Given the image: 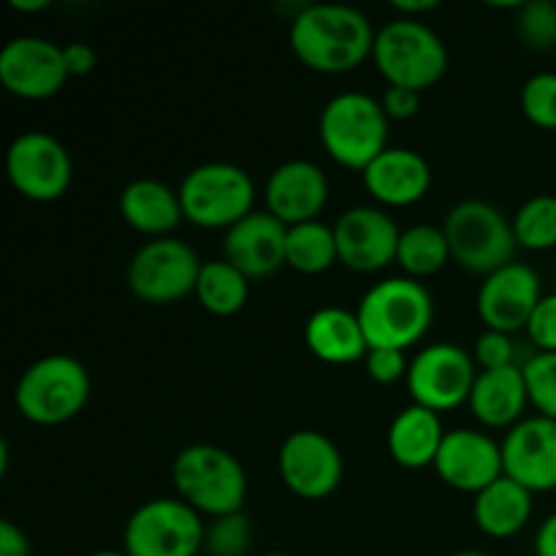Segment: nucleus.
I'll list each match as a JSON object with an SVG mask.
<instances>
[{
	"label": "nucleus",
	"mask_w": 556,
	"mask_h": 556,
	"mask_svg": "<svg viewBox=\"0 0 556 556\" xmlns=\"http://www.w3.org/2000/svg\"><path fill=\"white\" fill-rule=\"evenodd\" d=\"M375 38L372 22L353 5L340 3L307 5L291 25L293 52L318 74L358 68L372 54Z\"/></svg>",
	"instance_id": "obj_1"
},
{
	"label": "nucleus",
	"mask_w": 556,
	"mask_h": 556,
	"mask_svg": "<svg viewBox=\"0 0 556 556\" xmlns=\"http://www.w3.org/2000/svg\"><path fill=\"white\" fill-rule=\"evenodd\" d=\"M432 318V293L413 277H391L378 282L358 304V320L369 348L407 351L427 334Z\"/></svg>",
	"instance_id": "obj_2"
},
{
	"label": "nucleus",
	"mask_w": 556,
	"mask_h": 556,
	"mask_svg": "<svg viewBox=\"0 0 556 556\" xmlns=\"http://www.w3.org/2000/svg\"><path fill=\"white\" fill-rule=\"evenodd\" d=\"M320 141L337 163L364 172L389 150V114L364 92H342L324 106Z\"/></svg>",
	"instance_id": "obj_3"
},
{
	"label": "nucleus",
	"mask_w": 556,
	"mask_h": 556,
	"mask_svg": "<svg viewBox=\"0 0 556 556\" xmlns=\"http://www.w3.org/2000/svg\"><path fill=\"white\" fill-rule=\"evenodd\" d=\"M174 486L179 500L199 514H239L248 494V476L239 459L217 445H190L174 459Z\"/></svg>",
	"instance_id": "obj_4"
},
{
	"label": "nucleus",
	"mask_w": 556,
	"mask_h": 556,
	"mask_svg": "<svg viewBox=\"0 0 556 556\" xmlns=\"http://www.w3.org/2000/svg\"><path fill=\"white\" fill-rule=\"evenodd\" d=\"M445 239H448L451 258L476 275H494L503 266L514 264L516 239L514 220L503 215L489 201H462L445 217Z\"/></svg>",
	"instance_id": "obj_5"
},
{
	"label": "nucleus",
	"mask_w": 556,
	"mask_h": 556,
	"mask_svg": "<svg viewBox=\"0 0 556 556\" xmlns=\"http://www.w3.org/2000/svg\"><path fill=\"white\" fill-rule=\"evenodd\" d=\"M372 58L389 85L416 92L438 85L448 68L443 38L413 16H402L380 27Z\"/></svg>",
	"instance_id": "obj_6"
},
{
	"label": "nucleus",
	"mask_w": 556,
	"mask_h": 556,
	"mask_svg": "<svg viewBox=\"0 0 556 556\" xmlns=\"http://www.w3.org/2000/svg\"><path fill=\"white\" fill-rule=\"evenodd\" d=\"M22 416L41 427H58L79 416L90 400V375L71 356H47L25 369L14 391Z\"/></svg>",
	"instance_id": "obj_7"
},
{
	"label": "nucleus",
	"mask_w": 556,
	"mask_h": 556,
	"mask_svg": "<svg viewBox=\"0 0 556 556\" xmlns=\"http://www.w3.org/2000/svg\"><path fill=\"white\" fill-rule=\"evenodd\" d=\"M179 201L190 223L201 228H231L253 212L255 188L244 168L233 163H204L179 185Z\"/></svg>",
	"instance_id": "obj_8"
},
{
	"label": "nucleus",
	"mask_w": 556,
	"mask_h": 556,
	"mask_svg": "<svg viewBox=\"0 0 556 556\" xmlns=\"http://www.w3.org/2000/svg\"><path fill=\"white\" fill-rule=\"evenodd\" d=\"M204 521L185 500H150L125 525L128 556H195L204 548Z\"/></svg>",
	"instance_id": "obj_9"
},
{
	"label": "nucleus",
	"mask_w": 556,
	"mask_h": 556,
	"mask_svg": "<svg viewBox=\"0 0 556 556\" xmlns=\"http://www.w3.org/2000/svg\"><path fill=\"white\" fill-rule=\"evenodd\" d=\"M201 258L182 239H152L128 264V288L150 304H172L195 293Z\"/></svg>",
	"instance_id": "obj_10"
},
{
	"label": "nucleus",
	"mask_w": 556,
	"mask_h": 556,
	"mask_svg": "<svg viewBox=\"0 0 556 556\" xmlns=\"http://www.w3.org/2000/svg\"><path fill=\"white\" fill-rule=\"evenodd\" d=\"M476 378V362L465 348L438 342L413 358L407 369V389L416 405L440 413L470 402Z\"/></svg>",
	"instance_id": "obj_11"
},
{
	"label": "nucleus",
	"mask_w": 556,
	"mask_h": 556,
	"mask_svg": "<svg viewBox=\"0 0 556 556\" xmlns=\"http://www.w3.org/2000/svg\"><path fill=\"white\" fill-rule=\"evenodd\" d=\"M5 172L11 185L30 201L60 199L74 177L68 150L43 130H27L11 141L5 152Z\"/></svg>",
	"instance_id": "obj_12"
},
{
	"label": "nucleus",
	"mask_w": 556,
	"mask_h": 556,
	"mask_svg": "<svg viewBox=\"0 0 556 556\" xmlns=\"http://www.w3.org/2000/svg\"><path fill=\"white\" fill-rule=\"evenodd\" d=\"M68 79L63 47L38 36H20L0 49V81L27 101L52 98Z\"/></svg>",
	"instance_id": "obj_13"
},
{
	"label": "nucleus",
	"mask_w": 556,
	"mask_h": 556,
	"mask_svg": "<svg viewBox=\"0 0 556 556\" xmlns=\"http://www.w3.org/2000/svg\"><path fill=\"white\" fill-rule=\"evenodd\" d=\"M280 476L293 494L324 500L340 486L342 456L326 434L315 429L293 432L280 448Z\"/></svg>",
	"instance_id": "obj_14"
},
{
	"label": "nucleus",
	"mask_w": 556,
	"mask_h": 556,
	"mask_svg": "<svg viewBox=\"0 0 556 556\" xmlns=\"http://www.w3.org/2000/svg\"><path fill=\"white\" fill-rule=\"evenodd\" d=\"M541 299V277L527 264L514 261L483 280L478 291V313L486 329L516 334L527 329Z\"/></svg>",
	"instance_id": "obj_15"
},
{
	"label": "nucleus",
	"mask_w": 556,
	"mask_h": 556,
	"mask_svg": "<svg viewBox=\"0 0 556 556\" xmlns=\"http://www.w3.org/2000/svg\"><path fill=\"white\" fill-rule=\"evenodd\" d=\"M503 470L530 492L556 489V421L525 418L503 440Z\"/></svg>",
	"instance_id": "obj_16"
},
{
	"label": "nucleus",
	"mask_w": 556,
	"mask_h": 556,
	"mask_svg": "<svg viewBox=\"0 0 556 556\" xmlns=\"http://www.w3.org/2000/svg\"><path fill=\"white\" fill-rule=\"evenodd\" d=\"M334 237L342 264L356 271H378L396 261L402 231L383 210L353 206L337 220Z\"/></svg>",
	"instance_id": "obj_17"
},
{
	"label": "nucleus",
	"mask_w": 556,
	"mask_h": 556,
	"mask_svg": "<svg viewBox=\"0 0 556 556\" xmlns=\"http://www.w3.org/2000/svg\"><path fill=\"white\" fill-rule=\"evenodd\" d=\"M434 470L448 486L478 494L505 476L503 445L494 443L489 434L478 432V429L445 432L440 454L434 459Z\"/></svg>",
	"instance_id": "obj_18"
},
{
	"label": "nucleus",
	"mask_w": 556,
	"mask_h": 556,
	"mask_svg": "<svg viewBox=\"0 0 556 556\" xmlns=\"http://www.w3.org/2000/svg\"><path fill=\"white\" fill-rule=\"evenodd\" d=\"M288 226L277 220L271 212H250L244 220L228 228L226 233V261L237 266L248 280L275 275L286 266Z\"/></svg>",
	"instance_id": "obj_19"
},
{
	"label": "nucleus",
	"mask_w": 556,
	"mask_h": 556,
	"mask_svg": "<svg viewBox=\"0 0 556 556\" xmlns=\"http://www.w3.org/2000/svg\"><path fill=\"white\" fill-rule=\"evenodd\" d=\"M329 199V179L313 161H288L266 182V206L288 228L318 220Z\"/></svg>",
	"instance_id": "obj_20"
},
{
	"label": "nucleus",
	"mask_w": 556,
	"mask_h": 556,
	"mask_svg": "<svg viewBox=\"0 0 556 556\" xmlns=\"http://www.w3.org/2000/svg\"><path fill=\"white\" fill-rule=\"evenodd\" d=\"M362 174L369 193L380 204L389 206L416 204L432 185V168H429L427 157L418 155L416 150H405V147H389Z\"/></svg>",
	"instance_id": "obj_21"
},
{
	"label": "nucleus",
	"mask_w": 556,
	"mask_h": 556,
	"mask_svg": "<svg viewBox=\"0 0 556 556\" xmlns=\"http://www.w3.org/2000/svg\"><path fill=\"white\" fill-rule=\"evenodd\" d=\"M530 391L525 367L481 369L470 394L472 416L486 427H516L521 421Z\"/></svg>",
	"instance_id": "obj_22"
},
{
	"label": "nucleus",
	"mask_w": 556,
	"mask_h": 556,
	"mask_svg": "<svg viewBox=\"0 0 556 556\" xmlns=\"http://www.w3.org/2000/svg\"><path fill=\"white\" fill-rule=\"evenodd\" d=\"M119 215L130 228L163 239L182 223V201L157 179H134L119 195Z\"/></svg>",
	"instance_id": "obj_23"
},
{
	"label": "nucleus",
	"mask_w": 556,
	"mask_h": 556,
	"mask_svg": "<svg viewBox=\"0 0 556 556\" xmlns=\"http://www.w3.org/2000/svg\"><path fill=\"white\" fill-rule=\"evenodd\" d=\"M307 348L326 364H353L367 358L369 342L362 329L358 313L342 307H324L313 313L304 326Z\"/></svg>",
	"instance_id": "obj_24"
},
{
	"label": "nucleus",
	"mask_w": 556,
	"mask_h": 556,
	"mask_svg": "<svg viewBox=\"0 0 556 556\" xmlns=\"http://www.w3.org/2000/svg\"><path fill=\"white\" fill-rule=\"evenodd\" d=\"M445 432L440 416L429 407L410 405L394 418L389 429V451L402 467L421 470L434 465L443 445Z\"/></svg>",
	"instance_id": "obj_25"
},
{
	"label": "nucleus",
	"mask_w": 556,
	"mask_h": 556,
	"mask_svg": "<svg viewBox=\"0 0 556 556\" xmlns=\"http://www.w3.org/2000/svg\"><path fill=\"white\" fill-rule=\"evenodd\" d=\"M476 525L489 538H510L530 521L532 516V492L516 483L514 478L503 476L476 494Z\"/></svg>",
	"instance_id": "obj_26"
},
{
	"label": "nucleus",
	"mask_w": 556,
	"mask_h": 556,
	"mask_svg": "<svg viewBox=\"0 0 556 556\" xmlns=\"http://www.w3.org/2000/svg\"><path fill=\"white\" fill-rule=\"evenodd\" d=\"M334 261H340L334 226L309 220L288 228L286 264L291 269L302 271V275H320V271L331 269Z\"/></svg>",
	"instance_id": "obj_27"
},
{
	"label": "nucleus",
	"mask_w": 556,
	"mask_h": 556,
	"mask_svg": "<svg viewBox=\"0 0 556 556\" xmlns=\"http://www.w3.org/2000/svg\"><path fill=\"white\" fill-rule=\"evenodd\" d=\"M250 293V282L233 264L223 261H210L201 266L199 282H195V296L201 307L212 315H233L244 307Z\"/></svg>",
	"instance_id": "obj_28"
},
{
	"label": "nucleus",
	"mask_w": 556,
	"mask_h": 556,
	"mask_svg": "<svg viewBox=\"0 0 556 556\" xmlns=\"http://www.w3.org/2000/svg\"><path fill=\"white\" fill-rule=\"evenodd\" d=\"M396 261H400V266L413 277V280L438 275V271L451 261V248L448 239H445V231L434 226L407 228L400 237Z\"/></svg>",
	"instance_id": "obj_29"
},
{
	"label": "nucleus",
	"mask_w": 556,
	"mask_h": 556,
	"mask_svg": "<svg viewBox=\"0 0 556 556\" xmlns=\"http://www.w3.org/2000/svg\"><path fill=\"white\" fill-rule=\"evenodd\" d=\"M514 231L527 250L556 248V195L543 193L525 201L514 217Z\"/></svg>",
	"instance_id": "obj_30"
},
{
	"label": "nucleus",
	"mask_w": 556,
	"mask_h": 556,
	"mask_svg": "<svg viewBox=\"0 0 556 556\" xmlns=\"http://www.w3.org/2000/svg\"><path fill=\"white\" fill-rule=\"evenodd\" d=\"M253 546V521L239 514L217 516L204 532V552L210 556H248Z\"/></svg>",
	"instance_id": "obj_31"
},
{
	"label": "nucleus",
	"mask_w": 556,
	"mask_h": 556,
	"mask_svg": "<svg viewBox=\"0 0 556 556\" xmlns=\"http://www.w3.org/2000/svg\"><path fill=\"white\" fill-rule=\"evenodd\" d=\"M525 380L532 405L541 416L556 421V353H532L525 364Z\"/></svg>",
	"instance_id": "obj_32"
},
{
	"label": "nucleus",
	"mask_w": 556,
	"mask_h": 556,
	"mask_svg": "<svg viewBox=\"0 0 556 556\" xmlns=\"http://www.w3.org/2000/svg\"><path fill=\"white\" fill-rule=\"evenodd\" d=\"M527 119L543 130H556V74H535L521 90Z\"/></svg>",
	"instance_id": "obj_33"
},
{
	"label": "nucleus",
	"mask_w": 556,
	"mask_h": 556,
	"mask_svg": "<svg viewBox=\"0 0 556 556\" xmlns=\"http://www.w3.org/2000/svg\"><path fill=\"white\" fill-rule=\"evenodd\" d=\"M519 36L532 49L556 47V3L552 0H532L519 5Z\"/></svg>",
	"instance_id": "obj_34"
},
{
	"label": "nucleus",
	"mask_w": 556,
	"mask_h": 556,
	"mask_svg": "<svg viewBox=\"0 0 556 556\" xmlns=\"http://www.w3.org/2000/svg\"><path fill=\"white\" fill-rule=\"evenodd\" d=\"M476 358L483 369H503V367H525L527 358H521L519 342L514 334L486 329L476 342Z\"/></svg>",
	"instance_id": "obj_35"
},
{
	"label": "nucleus",
	"mask_w": 556,
	"mask_h": 556,
	"mask_svg": "<svg viewBox=\"0 0 556 556\" xmlns=\"http://www.w3.org/2000/svg\"><path fill=\"white\" fill-rule=\"evenodd\" d=\"M364 364H367L369 378L380 386L407 378V369H410L405 351H394V348H369Z\"/></svg>",
	"instance_id": "obj_36"
},
{
	"label": "nucleus",
	"mask_w": 556,
	"mask_h": 556,
	"mask_svg": "<svg viewBox=\"0 0 556 556\" xmlns=\"http://www.w3.org/2000/svg\"><path fill=\"white\" fill-rule=\"evenodd\" d=\"M527 334H530V342L538 348V353H556V293L541 299L530 324H527Z\"/></svg>",
	"instance_id": "obj_37"
},
{
	"label": "nucleus",
	"mask_w": 556,
	"mask_h": 556,
	"mask_svg": "<svg viewBox=\"0 0 556 556\" xmlns=\"http://www.w3.org/2000/svg\"><path fill=\"white\" fill-rule=\"evenodd\" d=\"M380 103H383L389 119H407L418 112V106H421V92L389 85V90L383 92V101Z\"/></svg>",
	"instance_id": "obj_38"
},
{
	"label": "nucleus",
	"mask_w": 556,
	"mask_h": 556,
	"mask_svg": "<svg viewBox=\"0 0 556 556\" xmlns=\"http://www.w3.org/2000/svg\"><path fill=\"white\" fill-rule=\"evenodd\" d=\"M63 58L68 76H85L96 68V49H92L90 43H68V47H63Z\"/></svg>",
	"instance_id": "obj_39"
},
{
	"label": "nucleus",
	"mask_w": 556,
	"mask_h": 556,
	"mask_svg": "<svg viewBox=\"0 0 556 556\" xmlns=\"http://www.w3.org/2000/svg\"><path fill=\"white\" fill-rule=\"evenodd\" d=\"M0 556H30L25 532L11 521H0Z\"/></svg>",
	"instance_id": "obj_40"
},
{
	"label": "nucleus",
	"mask_w": 556,
	"mask_h": 556,
	"mask_svg": "<svg viewBox=\"0 0 556 556\" xmlns=\"http://www.w3.org/2000/svg\"><path fill=\"white\" fill-rule=\"evenodd\" d=\"M535 554L538 556H556V514L548 516L541 525L535 538Z\"/></svg>",
	"instance_id": "obj_41"
},
{
	"label": "nucleus",
	"mask_w": 556,
	"mask_h": 556,
	"mask_svg": "<svg viewBox=\"0 0 556 556\" xmlns=\"http://www.w3.org/2000/svg\"><path fill=\"white\" fill-rule=\"evenodd\" d=\"M434 0H421V3H394L396 11H402V14H413V20H416V14H424V11H432L434 9Z\"/></svg>",
	"instance_id": "obj_42"
},
{
	"label": "nucleus",
	"mask_w": 556,
	"mask_h": 556,
	"mask_svg": "<svg viewBox=\"0 0 556 556\" xmlns=\"http://www.w3.org/2000/svg\"><path fill=\"white\" fill-rule=\"evenodd\" d=\"M14 5L16 11H41V9H47V0H33V3H25V0H14Z\"/></svg>",
	"instance_id": "obj_43"
},
{
	"label": "nucleus",
	"mask_w": 556,
	"mask_h": 556,
	"mask_svg": "<svg viewBox=\"0 0 556 556\" xmlns=\"http://www.w3.org/2000/svg\"><path fill=\"white\" fill-rule=\"evenodd\" d=\"M90 556H128V554H125V552H96Z\"/></svg>",
	"instance_id": "obj_44"
},
{
	"label": "nucleus",
	"mask_w": 556,
	"mask_h": 556,
	"mask_svg": "<svg viewBox=\"0 0 556 556\" xmlns=\"http://www.w3.org/2000/svg\"><path fill=\"white\" fill-rule=\"evenodd\" d=\"M454 556H489V554H483V552H459V554H454Z\"/></svg>",
	"instance_id": "obj_45"
},
{
	"label": "nucleus",
	"mask_w": 556,
	"mask_h": 556,
	"mask_svg": "<svg viewBox=\"0 0 556 556\" xmlns=\"http://www.w3.org/2000/svg\"><path fill=\"white\" fill-rule=\"evenodd\" d=\"M266 556H286V554H266Z\"/></svg>",
	"instance_id": "obj_46"
}]
</instances>
